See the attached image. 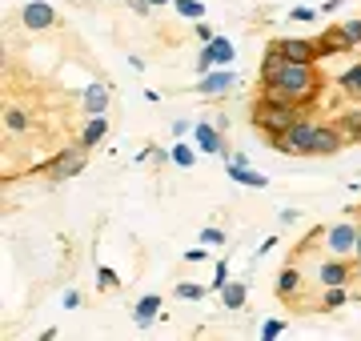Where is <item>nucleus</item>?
I'll return each mask as SVG.
<instances>
[{
    "instance_id": "24",
    "label": "nucleus",
    "mask_w": 361,
    "mask_h": 341,
    "mask_svg": "<svg viewBox=\"0 0 361 341\" xmlns=\"http://www.w3.org/2000/svg\"><path fill=\"white\" fill-rule=\"evenodd\" d=\"M116 285H121V277H116L109 265H101V269H97V289H101V293H109V289H116Z\"/></svg>"
},
{
    "instance_id": "10",
    "label": "nucleus",
    "mask_w": 361,
    "mask_h": 341,
    "mask_svg": "<svg viewBox=\"0 0 361 341\" xmlns=\"http://www.w3.org/2000/svg\"><path fill=\"white\" fill-rule=\"evenodd\" d=\"M233 85H237V77H233V73H205L197 89L205 92V97H221V92H229Z\"/></svg>"
},
{
    "instance_id": "32",
    "label": "nucleus",
    "mask_w": 361,
    "mask_h": 341,
    "mask_svg": "<svg viewBox=\"0 0 361 341\" xmlns=\"http://www.w3.org/2000/svg\"><path fill=\"white\" fill-rule=\"evenodd\" d=\"M225 281H229V265L221 261V265H217V277H213V285L221 289V285H225Z\"/></svg>"
},
{
    "instance_id": "37",
    "label": "nucleus",
    "mask_w": 361,
    "mask_h": 341,
    "mask_svg": "<svg viewBox=\"0 0 361 341\" xmlns=\"http://www.w3.org/2000/svg\"><path fill=\"white\" fill-rule=\"evenodd\" d=\"M357 269H361V257H357Z\"/></svg>"
},
{
    "instance_id": "7",
    "label": "nucleus",
    "mask_w": 361,
    "mask_h": 341,
    "mask_svg": "<svg viewBox=\"0 0 361 341\" xmlns=\"http://www.w3.org/2000/svg\"><path fill=\"white\" fill-rule=\"evenodd\" d=\"M341 144H345V137H341L337 125H317V137H313V157H334V153H341Z\"/></svg>"
},
{
    "instance_id": "33",
    "label": "nucleus",
    "mask_w": 361,
    "mask_h": 341,
    "mask_svg": "<svg viewBox=\"0 0 361 341\" xmlns=\"http://www.w3.org/2000/svg\"><path fill=\"white\" fill-rule=\"evenodd\" d=\"M313 16H317L313 8H293V13H289V20H313Z\"/></svg>"
},
{
    "instance_id": "18",
    "label": "nucleus",
    "mask_w": 361,
    "mask_h": 341,
    "mask_svg": "<svg viewBox=\"0 0 361 341\" xmlns=\"http://www.w3.org/2000/svg\"><path fill=\"white\" fill-rule=\"evenodd\" d=\"M104 132H109L104 113H101V117H89V125H85V132H80V144H85V149H97V141H101Z\"/></svg>"
},
{
    "instance_id": "29",
    "label": "nucleus",
    "mask_w": 361,
    "mask_h": 341,
    "mask_svg": "<svg viewBox=\"0 0 361 341\" xmlns=\"http://www.w3.org/2000/svg\"><path fill=\"white\" fill-rule=\"evenodd\" d=\"M277 333H285V321H265V326H261V337L265 341H273Z\"/></svg>"
},
{
    "instance_id": "19",
    "label": "nucleus",
    "mask_w": 361,
    "mask_h": 341,
    "mask_svg": "<svg viewBox=\"0 0 361 341\" xmlns=\"http://www.w3.org/2000/svg\"><path fill=\"white\" fill-rule=\"evenodd\" d=\"M297 285H301V273H297V265H285L281 273H277V293H281V297H293Z\"/></svg>"
},
{
    "instance_id": "5",
    "label": "nucleus",
    "mask_w": 361,
    "mask_h": 341,
    "mask_svg": "<svg viewBox=\"0 0 361 341\" xmlns=\"http://www.w3.org/2000/svg\"><path fill=\"white\" fill-rule=\"evenodd\" d=\"M273 49L285 56V61H297V65H317L322 61V49H317V40H273Z\"/></svg>"
},
{
    "instance_id": "15",
    "label": "nucleus",
    "mask_w": 361,
    "mask_h": 341,
    "mask_svg": "<svg viewBox=\"0 0 361 341\" xmlns=\"http://www.w3.org/2000/svg\"><path fill=\"white\" fill-rule=\"evenodd\" d=\"M193 137H197V149H205V153H221L225 144H221V132L213 125H193Z\"/></svg>"
},
{
    "instance_id": "28",
    "label": "nucleus",
    "mask_w": 361,
    "mask_h": 341,
    "mask_svg": "<svg viewBox=\"0 0 361 341\" xmlns=\"http://www.w3.org/2000/svg\"><path fill=\"white\" fill-rule=\"evenodd\" d=\"M341 28H345L349 44H353V49H357V44H361V16H357V20H345V25H341Z\"/></svg>"
},
{
    "instance_id": "12",
    "label": "nucleus",
    "mask_w": 361,
    "mask_h": 341,
    "mask_svg": "<svg viewBox=\"0 0 361 341\" xmlns=\"http://www.w3.org/2000/svg\"><path fill=\"white\" fill-rule=\"evenodd\" d=\"M221 302H225V309H245V302H249L245 281H225L221 285Z\"/></svg>"
},
{
    "instance_id": "2",
    "label": "nucleus",
    "mask_w": 361,
    "mask_h": 341,
    "mask_svg": "<svg viewBox=\"0 0 361 341\" xmlns=\"http://www.w3.org/2000/svg\"><path fill=\"white\" fill-rule=\"evenodd\" d=\"M249 117H253V125H257V129L273 141V137L289 129L301 113H297V105H281V101H269V97L261 92L257 101H253V108H249Z\"/></svg>"
},
{
    "instance_id": "36",
    "label": "nucleus",
    "mask_w": 361,
    "mask_h": 341,
    "mask_svg": "<svg viewBox=\"0 0 361 341\" xmlns=\"http://www.w3.org/2000/svg\"><path fill=\"white\" fill-rule=\"evenodd\" d=\"M153 4H169V0H153Z\"/></svg>"
},
{
    "instance_id": "3",
    "label": "nucleus",
    "mask_w": 361,
    "mask_h": 341,
    "mask_svg": "<svg viewBox=\"0 0 361 341\" xmlns=\"http://www.w3.org/2000/svg\"><path fill=\"white\" fill-rule=\"evenodd\" d=\"M313 137H317V125L297 117L285 132L273 137V149L277 153H289V157H313Z\"/></svg>"
},
{
    "instance_id": "30",
    "label": "nucleus",
    "mask_w": 361,
    "mask_h": 341,
    "mask_svg": "<svg viewBox=\"0 0 361 341\" xmlns=\"http://www.w3.org/2000/svg\"><path fill=\"white\" fill-rule=\"evenodd\" d=\"M221 241H225L221 229H205V233H201V245H221Z\"/></svg>"
},
{
    "instance_id": "16",
    "label": "nucleus",
    "mask_w": 361,
    "mask_h": 341,
    "mask_svg": "<svg viewBox=\"0 0 361 341\" xmlns=\"http://www.w3.org/2000/svg\"><path fill=\"white\" fill-rule=\"evenodd\" d=\"M317 277H322V285H345L349 281V265L341 261V257H337V261H325Z\"/></svg>"
},
{
    "instance_id": "17",
    "label": "nucleus",
    "mask_w": 361,
    "mask_h": 341,
    "mask_svg": "<svg viewBox=\"0 0 361 341\" xmlns=\"http://www.w3.org/2000/svg\"><path fill=\"white\" fill-rule=\"evenodd\" d=\"M229 173L237 185H245V189H265V177L261 173H253L249 165H237V161H229Z\"/></svg>"
},
{
    "instance_id": "11",
    "label": "nucleus",
    "mask_w": 361,
    "mask_h": 341,
    "mask_svg": "<svg viewBox=\"0 0 361 341\" xmlns=\"http://www.w3.org/2000/svg\"><path fill=\"white\" fill-rule=\"evenodd\" d=\"M104 108H109V85H89L85 89V113L89 117H101Z\"/></svg>"
},
{
    "instance_id": "6",
    "label": "nucleus",
    "mask_w": 361,
    "mask_h": 341,
    "mask_svg": "<svg viewBox=\"0 0 361 341\" xmlns=\"http://www.w3.org/2000/svg\"><path fill=\"white\" fill-rule=\"evenodd\" d=\"M325 245H329V253H334V257H345V253L357 249V229H353L349 221L329 225V229H325Z\"/></svg>"
},
{
    "instance_id": "1",
    "label": "nucleus",
    "mask_w": 361,
    "mask_h": 341,
    "mask_svg": "<svg viewBox=\"0 0 361 341\" xmlns=\"http://www.w3.org/2000/svg\"><path fill=\"white\" fill-rule=\"evenodd\" d=\"M322 73L317 65H297V61H285L277 49H265V61H261V92L269 101H281V105H310L322 92Z\"/></svg>"
},
{
    "instance_id": "21",
    "label": "nucleus",
    "mask_w": 361,
    "mask_h": 341,
    "mask_svg": "<svg viewBox=\"0 0 361 341\" xmlns=\"http://www.w3.org/2000/svg\"><path fill=\"white\" fill-rule=\"evenodd\" d=\"M337 85H341V92H345V97H353V101H361V65H353L345 73V77L337 80Z\"/></svg>"
},
{
    "instance_id": "31",
    "label": "nucleus",
    "mask_w": 361,
    "mask_h": 341,
    "mask_svg": "<svg viewBox=\"0 0 361 341\" xmlns=\"http://www.w3.org/2000/svg\"><path fill=\"white\" fill-rule=\"evenodd\" d=\"M129 4H133V13H141V16L153 13V0H129Z\"/></svg>"
},
{
    "instance_id": "8",
    "label": "nucleus",
    "mask_w": 361,
    "mask_h": 341,
    "mask_svg": "<svg viewBox=\"0 0 361 341\" xmlns=\"http://www.w3.org/2000/svg\"><path fill=\"white\" fill-rule=\"evenodd\" d=\"M20 20H25V28L40 32V28H52V25H56V13H52L44 0H32V4H25V8H20Z\"/></svg>"
},
{
    "instance_id": "20",
    "label": "nucleus",
    "mask_w": 361,
    "mask_h": 341,
    "mask_svg": "<svg viewBox=\"0 0 361 341\" xmlns=\"http://www.w3.org/2000/svg\"><path fill=\"white\" fill-rule=\"evenodd\" d=\"M209 56H213V65H229L233 61V44L225 37H213L209 40Z\"/></svg>"
},
{
    "instance_id": "22",
    "label": "nucleus",
    "mask_w": 361,
    "mask_h": 341,
    "mask_svg": "<svg viewBox=\"0 0 361 341\" xmlns=\"http://www.w3.org/2000/svg\"><path fill=\"white\" fill-rule=\"evenodd\" d=\"M4 129H8V132H25L28 129L25 108H8V113H4Z\"/></svg>"
},
{
    "instance_id": "13",
    "label": "nucleus",
    "mask_w": 361,
    "mask_h": 341,
    "mask_svg": "<svg viewBox=\"0 0 361 341\" xmlns=\"http://www.w3.org/2000/svg\"><path fill=\"white\" fill-rule=\"evenodd\" d=\"M157 309H161V297H157V293H145L141 302L133 305V321H137V326H153Z\"/></svg>"
},
{
    "instance_id": "14",
    "label": "nucleus",
    "mask_w": 361,
    "mask_h": 341,
    "mask_svg": "<svg viewBox=\"0 0 361 341\" xmlns=\"http://www.w3.org/2000/svg\"><path fill=\"white\" fill-rule=\"evenodd\" d=\"M337 129H341V137L353 144H361V108H349V113H341L337 117Z\"/></svg>"
},
{
    "instance_id": "34",
    "label": "nucleus",
    "mask_w": 361,
    "mask_h": 341,
    "mask_svg": "<svg viewBox=\"0 0 361 341\" xmlns=\"http://www.w3.org/2000/svg\"><path fill=\"white\" fill-rule=\"evenodd\" d=\"M65 305H68V309H77V305H80V293H77V289H68V293H65Z\"/></svg>"
},
{
    "instance_id": "27",
    "label": "nucleus",
    "mask_w": 361,
    "mask_h": 341,
    "mask_svg": "<svg viewBox=\"0 0 361 341\" xmlns=\"http://www.w3.org/2000/svg\"><path fill=\"white\" fill-rule=\"evenodd\" d=\"M173 161H177L180 169H193V149H189V144H177V149H173Z\"/></svg>"
},
{
    "instance_id": "9",
    "label": "nucleus",
    "mask_w": 361,
    "mask_h": 341,
    "mask_svg": "<svg viewBox=\"0 0 361 341\" xmlns=\"http://www.w3.org/2000/svg\"><path fill=\"white\" fill-rule=\"evenodd\" d=\"M317 49H322V56H337V53H353V44H349V37H345V28L341 25H329L317 37Z\"/></svg>"
},
{
    "instance_id": "4",
    "label": "nucleus",
    "mask_w": 361,
    "mask_h": 341,
    "mask_svg": "<svg viewBox=\"0 0 361 341\" xmlns=\"http://www.w3.org/2000/svg\"><path fill=\"white\" fill-rule=\"evenodd\" d=\"M85 161H89V149H85V144H73L61 157H52L40 173H44L49 181H68V177H77V173L85 169Z\"/></svg>"
},
{
    "instance_id": "35",
    "label": "nucleus",
    "mask_w": 361,
    "mask_h": 341,
    "mask_svg": "<svg viewBox=\"0 0 361 341\" xmlns=\"http://www.w3.org/2000/svg\"><path fill=\"white\" fill-rule=\"evenodd\" d=\"M353 253H357V257H361V233H357V249H353Z\"/></svg>"
},
{
    "instance_id": "25",
    "label": "nucleus",
    "mask_w": 361,
    "mask_h": 341,
    "mask_svg": "<svg viewBox=\"0 0 361 341\" xmlns=\"http://www.w3.org/2000/svg\"><path fill=\"white\" fill-rule=\"evenodd\" d=\"M177 297H180V302H201V297H205V285L185 281V285H177Z\"/></svg>"
},
{
    "instance_id": "23",
    "label": "nucleus",
    "mask_w": 361,
    "mask_h": 341,
    "mask_svg": "<svg viewBox=\"0 0 361 341\" xmlns=\"http://www.w3.org/2000/svg\"><path fill=\"white\" fill-rule=\"evenodd\" d=\"M173 8L180 16H189V20H201L205 16V4H197V0H173Z\"/></svg>"
},
{
    "instance_id": "26",
    "label": "nucleus",
    "mask_w": 361,
    "mask_h": 341,
    "mask_svg": "<svg viewBox=\"0 0 361 341\" xmlns=\"http://www.w3.org/2000/svg\"><path fill=\"white\" fill-rule=\"evenodd\" d=\"M345 305V285H329V293H325V309H341Z\"/></svg>"
}]
</instances>
